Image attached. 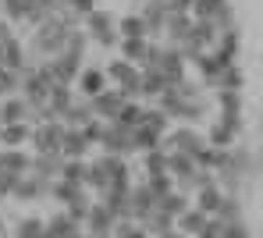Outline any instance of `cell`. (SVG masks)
<instances>
[{
    "label": "cell",
    "mask_w": 263,
    "mask_h": 238,
    "mask_svg": "<svg viewBox=\"0 0 263 238\" xmlns=\"http://www.w3.org/2000/svg\"><path fill=\"white\" fill-rule=\"evenodd\" d=\"M167 86H171V78H167L160 68H153V64L142 68V96H160Z\"/></svg>",
    "instance_id": "cell-21"
},
{
    "label": "cell",
    "mask_w": 263,
    "mask_h": 238,
    "mask_svg": "<svg viewBox=\"0 0 263 238\" xmlns=\"http://www.w3.org/2000/svg\"><path fill=\"white\" fill-rule=\"evenodd\" d=\"M217 107H220V114L238 117L242 114V96H238V89H217Z\"/></svg>",
    "instance_id": "cell-29"
},
{
    "label": "cell",
    "mask_w": 263,
    "mask_h": 238,
    "mask_svg": "<svg viewBox=\"0 0 263 238\" xmlns=\"http://www.w3.org/2000/svg\"><path fill=\"white\" fill-rule=\"evenodd\" d=\"M79 231H86V228H82V221H75L68 210H61V213H53V217L46 221V235H79Z\"/></svg>",
    "instance_id": "cell-20"
},
{
    "label": "cell",
    "mask_w": 263,
    "mask_h": 238,
    "mask_svg": "<svg viewBox=\"0 0 263 238\" xmlns=\"http://www.w3.org/2000/svg\"><path fill=\"white\" fill-rule=\"evenodd\" d=\"M118 29H121V36H149L142 14H125V18L118 22Z\"/></svg>",
    "instance_id": "cell-33"
},
{
    "label": "cell",
    "mask_w": 263,
    "mask_h": 238,
    "mask_svg": "<svg viewBox=\"0 0 263 238\" xmlns=\"http://www.w3.org/2000/svg\"><path fill=\"white\" fill-rule=\"evenodd\" d=\"M100 146H103L107 153H121V156L139 153V146H135V125L107 121V125H103V135H100Z\"/></svg>",
    "instance_id": "cell-4"
},
{
    "label": "cell",
    "mask_w": 263,
    "mask_h": 238,
    "mask_svg": "<svg viewBox=\"0 0 263 238\" xmlns=\"http://www.w3.org/2000/svg\"><path fill=\"white\" fill-rule=\"evenodd\" d=\"M68 7H75V11L86 18L89 11H96V0H68Z\"/></svg>",
    "instance_id": "cell-37"
},
{
    "label": "cell",
    "mask_w": 263,
    "mask_h": 238,
    "mask_svg": "<svg viewBox=\"0 0 263 238\" xmlns=\"http://www.w3.org/2000/svg\"><path fill=\"white\" fill-rule=\"evenodd\" d=\"M92 117H96V110H92L89 96H86V100H75V103L61 114V121H64L68 128H82V125H89V121H92Z\"/></svg>",
    "instance_id": "cell-19"
},
{
    "label": "cell",
    "mask_w": 263,
    "mask_h": 238,
    "mask_svg": "<svg viewBox=\"0 0 263 238\" xmlns=\"http://www.w3.org/2000/svg\"><path fill=\"white\" fill-rule=\"evenodd\" d=\"M114 221H118V217H114V213H110V206L100 199V203H92V206H89L82 228L92 231V235H110V231H114Z\"/></svg>",
    "instance_id": "cell-12"
},
{
    "label": "cell",
    "mask_w": 263,
    "mask_h": 238,
    "mask_svg": "<svg viewBox=\"0 0 263 238\" xmlns=\"http://www.w3.org/2000/svg\"><path fill=\"white\" fill-rule=\"evenodd\" d=\"M125 100H128V96L121 93V89H103V93L89 96V103H92V110H96V117H103V121H114V117L121 114V107H125Z\"/></svg>",
    "instance_id": "cell-11"
},
{
    "label": "cell",
    "mask_w": 263,
    "mask_h": 238,
    "mask_svg": "<svg viewBox=\"0 0 263 238\" xmlns=\"http://www.w3.org/2000/svg\"><path fill=\"white\" fill-rule=\"evenodd\" d=\"M139 14H142L149 36H164V29H167V14H171V4H167V0H142V4H139Z\"/></svg>",
    "instance_id": "cell-9"
},
{
    "label": "cell",
    "mask_w": 263,
    "mask_h": 238,
    "mask_svg": "<svg viewBox=\"0 0 263 238\" xmlns=\"http://www.w3.org/2000/svg\"><path fill=\"white\" fill-rule=\"evenodd\" d=\"M121 57H128L135 64H142L146 61V53H149V36H121Z\"/></svg>",
    "instance_id": "cell-23"
},
{
    "label": "cell",
    "mask_w": 263,
    "mask_h": 238,
    "mask_svg": "<svg viewBox=\"0 0 263 238\" xmlns=\"http://www.w3.org/2000/svg\"><path fill=\"white\" fill-rule=\"evenodd\" d=\"M61 139H64V121L50 117V121H36L32 125V139L29 143L36 146V149H57L61 153Z\"/></svg>",
    "instance_id": "cell-8"
},
{
    "label": "cell",
    "mask_w": 263,
    "mask_h": 238,
    "mask_svg": "<svg viewBox=\"0 0 263 238\" xmlns=\"http://www.w3.org/2000/svg\"><path fill=\"white\" fill-rule=\"evenodd\" d=\"M50 189H53V182H50V178L36 174V171H29V174H22V178L14 182V192H11V199L29 206V203H40V199H46V195H50Z\"/></svg>",
    "instance_id": "cell-5"
},
{
    "label": "cell",
    "mask_w": 263,
    "mask_h": 238,
    "mask_svg": "<svg viewBox=\"0 0 263 238\" xmlns=\"http://www.w3.org/2000/svg\"><path fill=\"white\" fill-rule=\"evenodd\" d=\"M11 231H14V235H22V238L46 235V221H40V217H25V221H18V224H14Z\"/></svg>",
    "instance_id": "cell-32"
},
{
    "label": "cell",
    "mask_w": 263,
    "mask_h": 238,
    "mask_svg": "<svg viewBox=\"0 0 263 238\" xmlns=\"http://www.w3.org/2000/svg\"><path fill=\"white\" fill-rule=\"evenodd\" d=\"M82 64H86V57H79L71 50H61L57 57H46V68H50L53 82H68V86L82 75Z\"/></svg>",
    "instance_id": "cell-6"
},
{
    "label": "cell",
    "mask_w": 263,
    "mask_h": 238,
    "mask_svg": "<svg viewBox=\"0 0 263 238\" xmlns=\"http://www.w3.org/2000/svg\"><path fill=\"white\" fill-rule=\"evenodd\" d=\"M203 143H206V139H203L196 128H189V125H181V128H175V132L164 135V146H167V149H178V153H196Z\"/></svg>",
    "instance_id": "cell-15"
},
{
    "label": "cell",
    "mask_w": 263,
    "mask_h": 238,
    "mask_svg": "<svg viewBox=\"0 0 263 238\" xmlns=\"http://www.w3.org/2000/svg\"><path fill=\"white\" fill-rule=\"evenodd\" d=\"M206 139L220 149H228V146L238 143V117H228V114H220V121L210 125V132H206Z\"/></svg>",
    "instance_id": "cell-16"
},
{
    "label": "cell",
    "mask_w": 263,
    "mask_h": 238,
    "mask_svg": "<svg viewBox=\"0 0 263 238\" xmlns=\"http://www.w3.org/2000/svg\"><path fill=\"white\" fill-rule=\"evenodd\" d=\"M157 206H160V195L149 189L146 182L132 185V217H135V221H146V217H149Z\"/></svg>",
    "instance_id": "cell-13"
},
{
    "label": "cell",
    "mask_w": 263,
    "mask_h": 238,
    "mask_svg": "<svg viewBox=\"0 0 263 238\" xmlns=\"http://www.w3.org/2000/svg\"><path fill=\"white\" fill-rule=\"evenodd\" d=\"M196 64V71H199V86H220V75H224V68L231 64V61H224L217 50H210V53H203V57H196L192 61Z\"/></svg>",
    "instance_id": "cell-10"
},
{
    "label": "cell",
    "mask_w": 263,
    "mask_h": 238,
    "mask_svg": "<svg viewBox=\"0 0 263 238\" xmlns=\"http://www.w3.org/2000/svg\"><path fill=\"white\" fill-rule=\"evenodd\" d=\"M192 18L214 22L217 29H231V25H235L231 4H228V0H196V4H192Z\"/></svg>",
    "instance_id": "cell-7"
},
{
    "label": "cell",
    "mask_w": 263,
    "mask_h": 238,
    "mask_svg": "<svg viewBox=\"0 0 263 238\" xmlns=\"http://www.w3.org/2000/svg\"><path fill=\"white\" fill-rule=\"evenodd\" d=\"M46 103H50V110L61 117L71 103H75V96H71V86L68 82H53V89H50V96H46Z\"/></svg>",
    "instance_id": "cell-25"
},
{
    "label": "cell",
    "mask_w": 263,
    "mask_h": 238,
    "mask_svg": "<svg viewBox=\"0 0 263 238\" xmlns=\"http://www.w3.org/2000/svg\"><path fill=\"white\" fill-rule=\"evenodd\" d=\"M0 167L11 171V174H29L32 171V156L22 153L18 146H7V149H0Z\"/></svg>",
    "instance_id": "cell-18"
},
{
    "label": "cell",
    "mask_w": 263,
    "mask_h": 238,
    "mask_svg": "<svg viewBox=\"0 0 263 238\" xmlns=\"http://www.w3.org/2000/svg\"><path fill=\"white\" fill-rule=\"evenodd\" d=\"M206 221H210V213H203L199 206H189V210H185V213L178 217V231H189V235H203Z\"/></svg>",
    "instance_id": "cell-24"
},
{
    "label": "cell",
    "mask_w": 263,
    "mask_h": 238,
    "mask_svg": "<svg viewBox=\"0 0 263 238\" xmlns=\"http://www.w3.org/2000/svg\"><path fill=\"white\" fill-rule=\"evenodd\" d=\"M0 135L4 146H25L32 139V121H11V125H0Z\"/></svg>",
    "instance_id": "cell-22"
},
{
    "label": "cell",
    "mask_w": 263,
    "mask_h": 238,
    "mask_svg": "<svg viewBox=\"0 0 263 238\" xmlns=\"http://www.w3.org/2000/svg\"><path fill=\"white\" fill-rule=\"evenodd\" d=\"M71 29H79V25H68L61 14H53V18H46L40 22L36 29H32V43H29V53H36V57H57L61 50L68 47V36H71Z\"/></svg>",
    "instance_id": "cell-1"
},
{
    "label": "cell",
    "mask_w": 263,
    "mask_h": 238,
    "mask_svg": "<svg viewBox=\"0 0 263 238\" xmlns=\"http://www.w3.org/2000/svg\"><path fill=\"white\" fill-rule=\"evenodd\" d=\"M142 171L146 174H157V171H167V146H149L142 149Z\"/></svg>",
    "instance_id": "cell-26"
},
{
    "label": "cell",
    "mask_w": 263,
    "mask_h": 238,
    "mask_svg": "<svg viewBox=\"0 0 263 238\" xmlns=\"http://www.w3.org/2000/svg\"><path fill=\"white\" fill-rule=\"evenodd\" d=\"M139 117H142V107H139V103H132V100H125V107H121V114H118L114 121H125V125H139Z\"/></svg>",
    "instance_id": "cell-35"
},
{
    "label": "cell",
    "mask_w": 263,
    "mask_h": 238,
    "mask_svg": "<svg viewBox=\"0 0 263 238\" xmlns=\"http://www.w3.org/2000/svg\"><path fill=\"white\" fill-rule=\"evenodd\" d=\"M0 146H4V135H0Z\"/></svg>",
    "instance_id": "cell-38"
},
{
    "label": "cell",
    "mask_w": 263,
    "mask_h": 238,
    "mask_svg": "<svg viewBox=\"0 0 263 238\" xmlns=\"http://www.w3.org/2000/svg\"><path fill=\"white\" fill-rule=\"evenodd\" d=\"M11 121H32V103L22 93L0 100V125H11Z\"/></svg>",
    "instance_id": "cell-14"
},
{
    "label": "cell",
    "mask_w": 263,
    "mask_h": 238,
    "mask_svg": "<svg viewBox=\"0 0 263 238\" xmlns=\"http://www.w3.org/2000/svg\"><path fill=\"white\" fill-rule=\"evenodd\" d=\"M107 78L118 82V89L128 96V100L142 96V71L135 68V61H128V57H114L107 64Z\"/></svg>",
    "instance_id": "cell-3"
},
{
    "label": "cell",
    "mask_w": 263,
    "mask_h": 238,
    "mask_svg": "<svg viewBox=\"0 0 263 238\" xmlns=\"http://www.w3.org/2000/svg\"><path fill=\"white\" fill-rule=\"evenodd\" d=\"M86 32H89V39H92L96 47H103V50H110V47L121 43V29H118V22H114L107 11H100V7L86 14Z\"/></svg>",
    "instance_id": "cell-2"
},
{
    "label": "cell",
    "mask_w": 263,
    "mask_h": 238,
    "mask_svg": "<svg viewBox=\"0 0 263 238\" xmlns=\"http://www.w3.org/2000/svg\"><path fill=\"white\" fill-rule=\"evenodd\" d=\"M89 206H92V199H89L86 192H82V195H79V199H71V203H68V206H64V210H68V213H71V217H75V221H86Z\"/></svg>",
    "instance_id": "cell-34"
},
{
    "label": "cell",
    "mask_w": 263,
    "mask_h": 238,
    "mask_svg": "<svg viewBox=\"0 0 263 238\" xmlns=\"http://www.w3.org/2000/svg\"><path fill=\"white\" fill-rule=\"evenodd\" d=\"M92 149V143L86 139V132L82 128H68L64 125V139H61V153L64 156H82L86 160V153Z\"/></svg>",
    "instance_id": "cell-17"
},
{
    "label": "cell",
    "mask_w": 263,
    "mask_h": 238,
    "mask_svg": "<svg viewBox=\"0 0 263 238\" xmlns=\"http://www.w3.org/2000/svg\"><path fill=\"white\" fill-rule=\"evenodd\" d=\"M29 7H32V0H0V11L7 22H25Z\"/></svg>",
    "instance_id": "cell-31"
},
{
    "label": "cell",
    "mask_w": 263,
    "mask_h": 238,
    "mask_svg": "<svg viewBox=\"0 0 263 238\" xmlns=\"http://www.w3.org/2000/svg\"><path fill=\"white\" fill-rule=\"evenodd\" d=\"M189 206H192V203H189V192L181 189V192H167V195H164V199H160V206H157V210H164V213H171V217H181V213H185V210H189Z\"/></svg>",
    "instance_id": "cell-28"
},
{
    "label": "cell",
    "mask_w": 263,
    "mask_h": 238,
    "mask_svg": "<svg viewBox=\"0 0 263 238\" xmlns=\"http://www.w3.org/2000/svg\"><path fill=\"white\" fill-rule=\"evenodd\" d=\"M18 178H22V174H11V171L0 167V203L11 199V192H14V182H18Z\"/></svg>",
    "instance_id": "cell-36"
},
{
    "label": "cell",
    "mask_w": 263,
    "mask_h": 238,
    "mask_svg": "<svg viewBox=\"0 0 263 238\" xmlns=\"http://www.w3.org/2000/svg\"><path fill=\"white\" fill-rule=\"evenodd\" d=\"M79 86H82V93H86V96L103 93V89H107V71H100V68H82Z\"/></svg>",
    "instance_id": "cell-27"
},
{
    "label": "cell",
    "mask_w": 263,
    "mask_h": 238,
    "mask_svg": "<svg viewBox=\"0 0 263 238\" xmlns=\"http://www.w3.org/2000/svg\"><path fill=\"white\" fill-rule=\"evenodd\" d=\"M14 93H22V75H18L14 68L0 64V100H4V96H14Z\"/></svg>",
    "instance_id": "cell-30"
}]
</instances>
